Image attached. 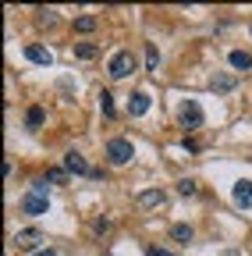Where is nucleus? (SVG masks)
<instances>
[{
  "label": "nucleus",
  "mask_w": 252,
  "mask_h": 256,
  "mask_svg": "<svg viewBox=\"0 0 252 256\" xmlns=\"http://www.w3.org/2000/svg\"><path fill=\"white\" fill-rule=\"evenodd\" d=\"M228 64H231L235 72H249V68H252V54H249V50H231V54H228Z\"/></svg>",
  "instance_id": "nucleus-9"
},
{
  "label": "nucleus",
  "mask_w": 252,
  "mask_h": 256,
  "mask_svg": "<svg viewBox=\"0 0 252 256\" xmlns=\"http://www.w3.org/2000/svg\"><path fill=\"white\" fill-rule=\"evenodd\" d=\"M146 256H174V252H171V249H160V246H149Z\"/></svg>",
  "instance_id": "nucleus-22"
},
{
  "label": "nucleus",
  "mask_w": 252,
  "mask_h": 256,
  "mask_svg": "<svg viewBox=\"0 0 252 256\" xmlns=\"http://www.w3.org/2000/svg\"><path fill=\"white\" fill-rule=\"evenodd\" d=\"M75 57L78 60H96L100 57V46L96 43H75Z\"/></svg>",
  "instance_id": "nucleus-12"
},
{
  "label": "nucleus",
  "mask_w": 252,
  "mask_h": 256,
  "mask_svg": "<svg viewBox=\"0 0 252 256\" xmlns=\"http://www.w3.org/2000/svg\"><path fill=\"white\" fill-rule=\"evenodd\" d=\"M46 182H50V185H64V182H68V171H64V168H53V171H46Z\"/></svg>",
  "instance_id": "nucleus-18"
},
{
  "label": "nucleus",
  "mask_w": 252,
  "mask_h": 256,
  "mask_svg": "<svg viewBox=\"0 0 252 256\" xmlns=\"http://www.w3.org/2000/svg\"><path fill=\"white\" fill-rule=\"evenodd\" d=\"M171 238H174V242H185V246H188V242L196 238V232H192V224H174V228H171Z\"/></svg>",
  "instance_id": "nucleus-14"
},
{
  "label": "nucleus",
  "mask_w": 252,
  "mask_h": 256,
  "mask_svg": "<svg viewBox=\"0 0 252 256\" xmlns=\"http://www.w3.org/2000/svg\"><path fill=\"white\" fill-rule=\"evenodd\" d=\"M43 242V232L39 228H21V232H14V246L18 249H36Z\"/></svg>",
  "instance_id": "nucleus-7"
},
{
  "label": "nucleus",
  "mask_w": 252,
  "mask_h": 256,
  "mask_svg": "<svg viewBox=\"0 0 252 256\" xmlns=\"http://www.w3.org/2000/svg\"><path fill=\"white\" fill-rule=\"evenodd\" d=\"M25 124L36 132V128L43 124V107H28V114H25Z\"/></svg>",
  "instance_id": "nucleus-16"
},
{
  "label": "nucleus",
  "mask_w": 252,
  "mask_h": 256,
  "mask_svg": "<svg viewBox=\"0 0 252 256\" xmlns=\"http://www.w3.org/2000/svg\"><path fill=\"white\" fill-rule=\"evenodd\" d=\"M36 256H60V252H53V249H39Z\"/></svg>",
  "instance_id": "nucleus-25"
},
{
  "label": "nucleus",
  "mask_w": 252,
  "mask_h": 256,
  "mask_svg": "<svg viewBox=\"0 0 252 256\" xmlns=\"http://www.w3.org/2000/svg\"><path fill=\"white\" fill-rule=\"evenodd\" d=\"M75 28H78V32H92V28H96V18H92V14H82V18H75Z\"/></svg>",
  "instance_id": "nucleus-19"
},
{
  "label": "nucleus",
  "mask_w": 252,
  "mask_h": 256,
  "mask_svg": "<svg viewBox=\"0 0 252 256\" xmlns=\"http://www.w3.org/2000/svg\"><path fill=\"white\" fill-rule=\"evenodd\" d=\"M235 86H238V78H235V75H217V78L210 82V89H213V92H231Z\"/></svg>",
  "instance_id": "nucleus-13"
},
{
  "label": "nucleus",
  "mask_w": 252,
  "mask_h": 256,
  "mask_svg": "<svg viewBox=\"0 0 252 256\" xmlns=\"http://www.w3.org/2000/svg\"><path fill=\"white\" fill-rule=\"evenodd\" d=\"M224 256H238V252H235V249H228V252H224Z\"/></svg>",
  "instance_id": "nucleus-26"
},
{
  "label": "nucleus",
  "mask_w": 252,
  "mask_h": 256,
  "mask_svg": "<svg viewBox=\"0 0 252 256\" xmlns=\"http://www.w3.org/2000/svg\"><path fill=\"white\" fill-rule=\"evenodd\" d=\"M25 57L32 60V64H43V68H50V64H53V54H50L46 46H39V43H28V46H25Z\"/></svg>",
  "instance_id": "nucleus-8"
},
{
  "label": "nucleus",
  "mask_w": 252,
  "mask_h": 256,
  "mask_svg": "<svg viewBox=\"0 0 252 256\" xmlns=\"http://www.w3.org/2000/svg\"><path fill=\"white\" fill-rule=\"evenodd\" d=\"M178 118H181V128H188V132H196V128H203V107H199L196 100H188V104H181Z\"/></svg>",
  "instance_id": "nucleus-4"
},
{
  "label": "nucleus",
  "mask_w": 252,
  "mask_h": 256,
  "mask_svg": "<svg viewBox=\"0 0 252 256\" xmlns=\"http://www.w3.org/2000/svg\"><path fill=\"white\" fill-rule=\"evenodd\" d=\"M92 228H96V232H100V235H103V232H110V220H107V217H100V220H96V224H92Z\"/></svg>",
  "instance_id": "nucleus-23"
},
{
  "label": "nucleus",
  "mask_w": 252,
  "mask_h": 256,
  "mask_svg": "<svg viewBox=\"0 0 252 256\" xmlns=\"http://www.w3.org/2000/svg\"><path fill=\"white\" fill-rule=\"evenodd\" d=\"M64 171H68V174H92L89 160H85L78 150H68V153H64Z\"/></svg>",
  "instance_id": "nucleus-5"
},
{
  "label": "nucleus",
  "mask_w": 252,
  "mask_h": 256,
  "mask_svg": "<svg viewBox=\"0 0 252 256\" xmlns=\"http://www.w3.org/2000/svg\"><path fill=\"white\" fill-rule=\"evenodd\" d=\"M231 196H235V203L238 206H252V182H235V192H231Z\"/></svg>",
  "instance_id": "nucleus-10"
},
{
  "label": "nucleus",
  "mask_w": 252,
  "mask_h": 256,
  "mask_svg": "<svg viewBox=\"0 0 252 256\" xmlns=\"http://www.w3.org/2000/svg\"><path fill=\"white\" fill-rule=\"evenodd\" d=\"M100 110H103V118H117V107H114V96L103 89L100 92Z\"/></svg>",
  "instance_id": "nucleus-15"
},
{
  "label": "nucleus",
  "mask_w": 252,
  "mask_h": 256,
  "mask_svg": "<svg viewBox=\"0 0 252 256\" xmlns=\"http://www.w3.org/2000/svg\"><path fill=\"white\" fill-rule=\"evenodd\" d=\"M178 192H181V196H196L199 185H196L192 178H181V182H178Z\"/></svg>",
  "instance_id": "nucleus-20"
},
{
  "label": "nucleus",
  "mask_w": 252,
  "mask_h": 256,
  "mask_svg": "<svg viewBox=\"0 0 252 256\" xmlns=\"http://www.w3.org/2000/svg\"><path fill=\"white\" fill-rule=\"evenodd\" d=\"M50 210V192H46V182H36V185H28V192L21 196V214L28 217H39Z\"/></svg>",
  "instance_id": "nucleus-1"
},
{
  "label": "nucleus",
  "mask_w": 252,
  "mask_h": 256,
  "mask_svg": "<svg viewBox=\"0 0 252 256\" xmlns=\"http://www.w3.org/2000/svg\"><path fill=\"white\" fill-rule=\"evenodd\" d=\"M135 203H139L142 210L164 206V203H167V192H164V188H146V192H139V196H135Z\"/></svg>",
  "instance_id": "nucleus-6"
},
{
  "label": "nucleus",
  "mask_w": 252,
  "mask_h": 256,
  "mask_svg": "<svg viewBox=\"0 0 252 256\" xmlns=\"http://www.w3.org/2000/svg\"><path fill=\"white\" fill-rule=\"evenodd\" d=\"M181 146H185L188 153H196V150H199V142H196V139H188V136H185V142H181Z\"/></svg>",
  "instance_id": "nucleus-24"
},
{
  "label": "nucleus",
  "mask_w": 252,
  "mask_h": 256,
  "mask_svg": "<svg viewBox=\"0 0 252 256\" xmlns=\"http://www.w3.org/2000/svg\"><path fill=\"white\" fill-rule=\"evenodd\" d=\"M249 32H252V28H249Z\"/></svg>",
  "instance_id": "nucleus-27"
},
{
  "label": "nucleus",
  "mask_w": 252,
  "mask_h": 256,
  "mask_svg": "<svg viewBox=\"0 0 252 256\" xmlns=\"http://www.w3.org/2000/svg\"><path fill=\"white\" fill-rule=\"evenodd\" d=\"M39 25H43V28H53V25H57V11H53V8L39 11Z\"/></svg>",
  "instance_id": "nucleus-21"
},
{
  "label": "nucleus",
  "mask_w": 252,
  "mask_h": 256,
  "mask_svg": "<svg viewBox=\"0 0 252 256\" xmlns=\"http://www.w3.org/2000/svg\"><path fill=\"white\" fill-rule=\"evenodd\" d=\"M149 110V92H132V100H128V114L132 118H142Z\"/></svg>",
  "instance_id": "nucleus-11"
},
{
  "label": "nucleus",
  "mask_w": 252,
  "mask_h": 256,
  "mask_svg": "<svg viewBox=\"0 0 252 256\" xmlns=\"http://www.w3.org/2000/svg\"><path fill=\"white\" fill-rule=\"evenodd\" d=\"M135 64H139V60H135L132 50H117V54L110 57V64H107V75H110L114 82H117V78H128V75L135 72Z\"/></svg>",
  "instance_id": "nucleus-2"
},
{
  "label": "nucleus",
  "mask_w": 252,
  "mask_h": 256,
  "mask_svg": "<svg viewBox=\"0 0 252 256\" xmlns=\"http://www.w3.org/2000/svg\"><path fill=\"white\" fill-rule=\"evenodd\" d=\"M146 68H149V72H156V68H160V50H156L153 43L146 46Z\"/></svg>",
  "instance_id": "nucleus-17"
},
{
  "label": "nucleus",
  "mask_w": 252,
  "mask_h": 256,
  "mask_svg": "<svg viewBox=\"0 0 252 256\" xmlns=\"http://www.w3.org/2000/svg\"><path fill=\"white\" fill-rule=\"evenodd\" d=\"M135 156V146L128 142V139H110L107 142V160H110V164H128V160Z\"/></svg>",
  "instance_id": "nucleus-3"
}]
</instances>
